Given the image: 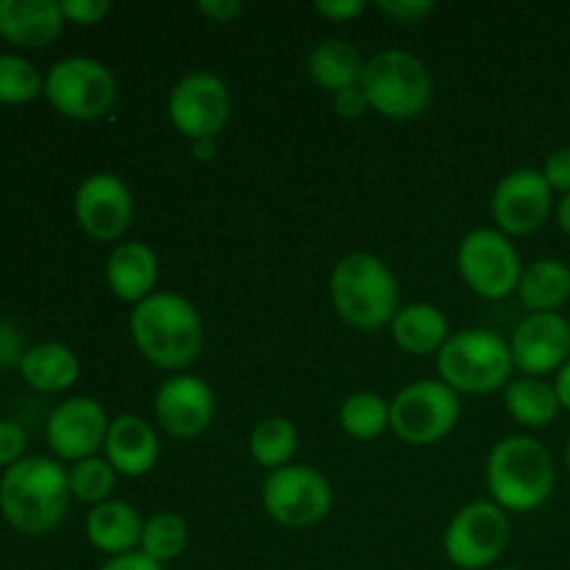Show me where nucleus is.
I'll list each match as a JSON object with an SVG mask.
<instances>
[{"label": "nucleus", "mask_w": 570, "mask_h": 570, "mask_svg": "<svg viewBox=\"0 0 570 570\" xmlns=\"http://www.w3.org/2000/svg\"><path fill=\"white\" fill-rule=\"evenodd\" d=\"M142 523L137 507L120 499H109L98 507H89L83 532H87L89 546L109 560V557L131 554L139 549Z\"/></svg>", "instance_id": "nucleus-21"}, {"label": "nucleus", "mask_w": 570, "mask_h": 570, "mask_svg": "<svg viewBox=\"0 0 570 570\" xmlns=\"http://www.w3.org/2000/svg\"><path fill=\"white\" fill-rule=\"evenodd\" d=\"M551 384H554L557 401H560L562 410L570 412V360L560 367V371L554 373V382H551Z\"/></svg>", "instance_id": "nucleus-40"}, {"label": "nucleus", "mask_w": 570, "mask_h": 570, "mask_svg": "<svg viewBox=\"0 0 570 570\" xmlns=\"http://www.w3.org/2000/svg\"><path fill=\"white\" fill-rule=\"evenodd\" d=\"M139 354L167 373H187L204 351V321L198 306L178 293L156 289L128 317Z\"/></svg>", "instance_id": "nucleus-1"}, {"label": "nucleus", "mask_w": 570, "mask_h": 570, "mask_svg": "<svg viewBox=\"0 0 570 570\" xmlns=\"http://www.w3.org/2000/svg\"><path fill=\"white\" fill-rule=\"evenodd\" d=\"M490 501L510 512H534L554 495L557 468L551 451L532 434H507L484 462Z\"/></svg>", "instance_id": "nucleus-3"}, {"label": "nucleus", "mask_w": 570, "mask_h": 570, "mask_svg": "<svg viewBox=\"0 0 570 570\" xmlns=\"http://www.w3.org/2000/svg\"><path fill=\"white\" fill-rule=\"evenodd\" d=\"M159 434H156L154 423L145 417L122 412V415L111 417L109 434L104 443V456L117 476L126 479H142L159 462Z\"/></svg>", "instance_id": "nucleus-18"}, {"label": "nucleus", "mask_w": 570, "mask_h": 570, "mask_svg": "<svg viewBox=\"0 0 570 570\" xmlns=\"http://www.w3.org/2000/svg\"><path fill=\"white\" fill-rule=\"evenodd\" d=\"M17 371H20L22 382L37 390V393H65L78 382L81 362H78L76 351L70 345L45 340V343L22 351Z\"/></svg>", "instance_id": "nucleus-23"}, {"label": "nucleus", "mask_w": 570, "mask_h": 570, "mask_svg": "<svg viewBox=\"0 0 570 570\" xmlns=\"http://www.w3.org/2000/svg\"><path fill=\"white\" fill-rule=\"evenodd\" d=\"M215 390L195 373H170L154 393V417L176 440H193L215 421Z\"/></svg>", "instance_id": "nucleus-15"}, {"label": "nucleus", "mask_w": 570, "mask_h": 570, "mask_svg": "<svg viewBox=\"0 0 570 570\" xmlns=\"http://www.w3.org/2000/svg\"><path fill=\"white\" fill-rule=\"evenodd\" d=\"M42 95L48 104L70 120H100L117 104V78L92 56H65L45 72Z\"/></svg>", "instance_id": "nucleus-7"}, {"label": "nucleus", "mask_w": 570, "mask_h": 570, "mask_svg": "<svg viewBox=\"0 0 570 570\" xmlns=\"http://www.w3.org/2000/svg\"><path fill=\"white\" fill-rule=\"evenodd\" d=\"M460 393L440 379H417L390 399V432L406 445H434L460 423Z\"/></svg>", "instance_id": "nucleus-8"}, {"label": "nucleus", "mask_w": 570, "mask_h": 570, "mask_svg": "<svg viewBox=\"0 0 570 570\" xmlns=\"http://www.w3.org/2000/svg\"><path fill=\"white\" fill-rule=\"evenodd\" d=\"M159 282V259L154 248L142 239H122L111 248L106 259V284L111 295L122 304H142L148 295L156 293Z\"/></svg>", "instance_id": "nucleus-19"}, {"label": "nucleus", "mask_w": 570, "mask_h": 570, "mask_svg": "<svg viewBox=\"0 0 570 570\" xmlns=\"http://www.w3.org/2000/svg\"><path fill=\"white\" fill-rule=\"evenodd\" d=\"M540 173H543V178H546V184L551 187V193L568 195L570 193V145L551 150V154L546 156Z\"/></svg>", "instance_id": "nucleus-34"}, {"label": "nucleus", "mask_w": 570, "mask_h": 570, "mask_svg": "<svg viewBox=\"0 0 570 570\" xmlns=\"http://www.w3.org/2000/svg\"><path fill=\"white\" fill-rule=\"evenodd\" d=\"M65 28L59 0H0V37L20 48H45Z\"/></svg>", "instance_id": "nucleus-20"}, {"label": "nucleus", "mask_w": 570, "mask_h": 570, "mask_svg": "<svg viewBox=\"0 0 570 570\" xmlns=\"http://www.w3.org/2000/svg\"><path fill=\"white\" fill-rule=\"evenodd\" d=\"M250 460L262 471H278V468L293 465V456L298 451V429L289 417L271 415L256 421V426L248 434Z\"/></svg>", "instance_id": "nucleus-27"}, {"label": "nucleus", "mask_w": 570, "mask_h": 570, "mask_svg": "<svg viewBox=\"0 0 570 570\" xmlns=\"http://www.w3.org/2000/svg\"><path fill=\"white\" fill-rule=\"evenodd\" d=\"M45 76L20 53H0V104H28L42 95Z\"/></svg>", "instance_id": "nucleus-31"}, {"label": "nucleus", "mask_w": 570, "mask_h": 570, "mask_svg": "<svg viewBox=\"0 0 570 570\" xmlns=\"http://www.w3.org/2000/svg\"><path fill=\"white\" fill-rule=\"evenodd\" d=\"M262 507L278 527H317L321 521H326L334 507L332 482L317 468L293 462V465L265 473Z\"/></svg>", "instance_id": "nucleus-10"}, {"label": "nucleus", "mask_w": 570, "mask_h": 570, "mask_svg": "<svg viewBox=\"0 0 570 570\" xmlns=\"http://www.w3.org/2000/svg\"><path fill=\"white\" fill-rule=\"evenodd\" d=\"M554 220H557V226H560L562 232H566L568 237H570V193L568 195H560V198H557Z\"/></svg>", "instance_id": "nucleus-41"}, {"label": "nucleus", "mask_w": 570, "mask_h": 570, "mask_svg": "<svg viewBox=\"0 0 570 570\" xmlns=\"http://www.w3.org/2000/svg\"><path fill=\"white\" fill-rule=\"evenodd\" d=\"M376 9L399 26H417L434 14V0H376Z\"/></svg>", "instance_id": "nucleus-32"}, {"label": "nucleus", "mask_w": 570, "mask_h": 570, "mask_svg": "<svg viewBox=\"0 0 570 570\" xmlns=\"http://www.w3.org/2000/svg\"><path fill=\"white\" fill-rule=\"evenodd\" d=\"M360 87L371 111L387 120H415L432 104L434 78L421 56L387 48L365 59Z\"/></svg>", "instance_id": "nucleus-6"}, {"label": "nucleus", "mask_w": 570, "mask_h": 570, "mask_svg": "<svg viewBox=\"0 0 570 570\" xmlns=\"http://www.w3.org/2000/svg\"><path fill=\"white\" fill-rule=\"evenodd\" d=\"M228 117H232V92L217 72H187L173 83L167 95V120L189 142L217 139Z\"/></svg>", "instance_id": "nucleus-12"}, {"label": "nucleus", "mask_w": 570, "mask_h": 570, "mask_svg": "<svg viewBox=\"0 0 570 570\" xmlns=\"http://www.w3.org/2000/svg\"><path fill=\"white\" fill-rule=\"evenodd\" d=\"M340 426L354 440H376L390 429V401L379 393L360 390L340 404Z\"/></svg>", "instance_id": "nucleus-29"}, {"label": "nucleus", "mask_w": 570, "mask_h": 570, "mask_svg": "<svg viewBox=\"0 0 570 570\" xmlns=\"http://www.w3.org/2000/svg\"><path fill=\"white\" fill-rule=\"evenodd\" d=\"M438 379L460 395H488L512 382L510 340L490 328H462L451 332L449 343L434 356Z\"/></svg>", "instance_id": "nucleus-5"}, {"label": "nucleus", "mask_w": 570, "mask_h": 570, "mask_svg": "<svg viewBox=\"0 0 570 570\" xmlns=\"http://www.w3.org/2000/svg\"><path fill=\"white\" fill-rule=\"evenodd\" d=\"M189 543V527L178 512H154L145 518L142 538H139V551L156 560L159 566L178 560Z\"/></svg>", "instance_id": "nucleus-28"}, {"label": "nucleus", "mask_w": 570, "mask_h": 570, "mask_svg": "<svg viewBox=\"0 0 570 570\" xmlns=\"http://www.w3.org/2000/svg\"><path fill=\"white\" fill-rule=\"evenodd\" d=\"M367 3L365 0H317L315 11L332 22H348L365 14Z\"/></svg>", "instance_id": "nucleus-36"}, {"label": "nucleus", "mask_w": 570, "mask_h": 570, "mask_svg": "<svg viewBox=\"0 0 570 570\" xmlns=\"http://www.w3.org/2000/svg\"><path fill=\"white\" fill-rule=\"evenodd\" d=\"M76 223L95 243H122L134 223L131 187L115 173H92L72 198Z\"/></svg>", "instance_id": "nucleus-14"}, {"label": "nucleus", "mask_w": 570, "mask_h": 570, "mask_svg": "<svg viewBox=\"0 0 570 570\" xmlns=\"http://www.w3.org/2000/svg\"><path fill=\"white\" fill-rule=\"evenodd\" d=\"M217 148V139H204V142H193V150L198 159H212Z\"/></svg>", "instance_id": "nucleus-42"}, {"label": "nucleus", "mask_w": 570, "mask_h": 570, "mask_svg": "<svg viewBox=\"0 0 570 570\" xmlns=\"http://www.w3.org/2000/svg\"><path fill=\"white\" fill-rule=\"evenodd\" d=\"M518 298L529 312H557L570 298V265L557 256H540L523 265Z\"/></svg>", "instance_id": "nucleus-25"}, {"label": "nucleus", "mask_w": 570, "mask_h": 570, "mask_svg": "<svg viewBox=\"0 0 570 570\" xmlns=\"http://www.w3.org/2000/svg\"><path fill=\"white\" fill-rule=\"evenodd\" d=\"M499 570H521V568H499Z\"/></svg>", "instance_id": "nucleus-44"}, {"label": "nucleus", "mask_w": 570, "mask_h": 570, "mask_svg": "<svg viewBox=\"0 0 570 570\" xmlns=\"http://www.w3.org/2000/svg\"><path fill=\"white\" fill-rule=\"evenodd\" d=\"M504 410L521 426L546 429L549 423H554L562 406L549 379L518 376L504 387Z\"/></svg>", "instance_id": "nucleus-26"}, {"label": "nucleus", "mask_w": 570, "mask_h": 570, "mask_svg": "<svg viewBox=\"0 0 570 570\" xmlns=\"http://www.w3.org/2000/svg\"><path fill=\"white\" fill-rule=\"evenodd\" d=\"M67 482H70V495L81 504L98 507L111 499L117 488L115 468L106 462V456H87L81 462H72L67 468Z\"/></svg>", "instance_id": "nucleus-30"}, {"label": "nucleus", "mask_w": 570, "mask_h": 570, "mask_svg": "<svg viewBox=\"0 0 570 570\" xmlns=\"http://www.w3.org/2000/svg\"><path fill=\"white\" fill-rule=\"evenodd\" d=\"M390 337L410 356H438L449 343L451 326L445 312L429 301L404 304L390 323Z\"/></svg>", "instance_id": "nucleus-22"}, {"label": "nucleus", "mask_w": 570, "mask_h": 570, "mask_svg": "<svg viewBox=\"0 0 570 570\" xmlns=\"http://www.w3.org/2000/svg\"><path fill=\"white\" fill-rule=\"evenodd\" d=\"M109 423L111 417L106 415L100 401L89 399V395H72L50 412L45 440H48L56 460L81 462L104 451Z\"/></svg>", "instance_id": "nucleus-16"}, {"label": "nucleus", "mask_w": 570, "mask_h": 570, "mask_svg": "<svg viewBox=\"0 0 570 570\" xmlns=\"http://www.w3.org/2000/svg\"><path fill=\"white\" fill-rule=\"evenodd\" d=\"M332 306L356 332H379L393 323L399 304V278L376 254H345L328 276Z\"/></svg>", "instance_id": "nucleus-4"}, {"label": "nucleus", "mask_w": 570, "mask_h": 570, "mask_svg": "<svg viewBox=\"0 0 570 570\" xmlns=\"http://www.w3.org/2000/svg\"><path fill=\"white\" fill-rule=\"evenodd\" d=\"M26 454V432L20 423L0 421V468H11Z\"/></svg>", "instance_id": "nucleus-35"}, {"label": "nucleus", "mask_w": 570, "mask_h": 570, "mask_svg": "<svg viewBox=\"0 0 570 570\" xmlns=\"http://www.w3.org/2000/svg\"><path fill=\"white\" fill-rule=\"evenodd\" d=\"M362 70H365V59L348 39H323L306 56V76L328 95L360 87Z\"/></svg>", "instance_id": "nucleus-24"}, {"label": "nucleus", "mask_w": 570, "mask_h": 570, "mask_svg": "<svg viewBox=\"0 0 570 570\" xmlns=\"http://www.w3.org/2000/svg\"><path fill=\"white\" fill-rule=\"evenodd\" d=\"M562 462H566V468H568V473H570V438H568V443H566V451H562Z\"/></svg>", "instance_id": "nucleus-43"}, {"label": "nucleus", "mask_w": 570, "mask_h": 570, "mask_svg": "<svg viewBox=\"0 0 570 570\" xmlns=\"http://www.w3.org/2000/svg\"><path fill=\"white\" fill-rule=\"evenodd\" d=\"M67 468L53 456H22L0 473V512L20 534L53 532L70 507Z\"/></svg>", "instance_id": "nucleus-2"}, {"label": "nucleus", "mask_w": 570, "mask_h": 570, "mask_svg": "<svg viewBox=\"0 0 570 570\" xmlns=\"http://www.w3.org/2000/svg\"><path fill=\"white\" fill-rule=\"evenodd\" d=\"M98 570H165V566H159L156 560H150L148 554L142 551H131V554H120V557H109Z\"/></svg>", "instance_id": "nucleus-39"}, {"label": "nucleus", "mask_w": 570, "mask_h": 570, "mask_svg": "<svg viewBox=\"0 0 570 570\" xmlns=\"http://www.w3.org/2000/svg\"><path fill=\"white\" fill-rule=\"evenodd\" d=\"M59 6L65 22H76V26H95L111 11L109 0H59Z\"/></svg>", "instance_id": "nucleus-33"}, {"label": "nucleus", "mask_w": 570, "mask_h": 570, "mask_svg": "<svg viewBox=\"0 0 570 570\" xmlns=\"http://www.w3.org/2000/svg\"><path fill=\"white\" fill-rule=\"evenodd\" d=\"M510 515L493 501H471L454 512L443 532V551L460 570H488L510 546Z\"/></svg>", "instance_id": "nucleus-11"}, {"label": "nucleus", "mask_w": 570, "mask_h": 570, "mask_svg": "<svg viewBox=\"0 0 570 570\" xmlns=\"http://www.w3.org/2000/svg\"><path fill=\"white\" fill-rule=\"evenodd\" d=\"M195 11L209 22H232L243 11V3L239 0H198Z\"/></svg>", "instance_id": "nucleus-38"}, {"label": "nucleus", "mask_w": 570, "mask_h": 570, "mask_svg": "<svg viewBox=\"0 0 570 570\" xmlns=\"http://www.w3.org/2000/svg\"><path fill=\"white\" fill-rule=\"evenodd\" d=\"M456 273L473 295L504 301L518 293L523 259L515 243L499 228H473L456 245Z\"/></svg>", "instance_id": "nucleus-9"}, {"label": "nucleus", "mask_w": 570, "mask_h": 570, "mask_svg": "<svg viewBox=\"0 0 570 570\" xmlns=\"http://www.w3.org/2000/svg\"><path fill=\"white\" fill-rule=\"evenodd\" d=\"M332 100H334V109H337V115L345 117V120H356V117H362L365 111H371V104H367L362 87L343 89V92L332 95Z\"/></svg>", "instance_id": "nucleus-37"}, {"label": "nucleus", "mask_w": 570, "mask_h": 570, "mask_svg": "<svg viewBox=\"0 0 570 570\" xmlns=\"http://www.w3.org/2000/svg\"><path fill=\"white\" fill-rule=\"evenodd\" d=\"M554 193L540 167H515L499 178L490 198L495 228L507 237H529L540 232L554 215Z\"/></svg>", "instance_id": "nucleus-13"}, {"label": "nucleus", "mask_w": 570, "mask_h": 570, "mask_svg": "<svg viewBox=\"0 0 570 570\" xmlns=\"http://www.w3.org/2000/svg\"><path fill=\"white\" fill-rule=\"evenodd\" d=\"M510 351L521 376H551L570 360V323L560 312H529L512 332Z\"/></svg>", "instance_id": "nucleus-17"}]
</instances>
